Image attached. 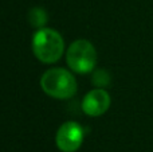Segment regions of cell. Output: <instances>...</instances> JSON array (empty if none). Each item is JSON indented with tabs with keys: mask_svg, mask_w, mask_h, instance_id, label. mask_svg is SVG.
Returning a JSON list of instances; mask_svg holds the SVG:
<instances>
[{
	"mask_svg": "<svg viewBox=\"0 0 153 152\" xmlns=\"http://www.w3.org/2000/svg\"><path fill=\"white\" fill-rule=\"evenodd\" d=\"M63 50V38L53 28H39L32 37V51L43 63H54L59 61Z\"/></svg>",
	"mask_w": 153,
	"mask_h": 152,
	"instance_id": "1",
	"label": "cell"
},
{
	"mask_svg": "<svg viewBox=\"0 0 153 152\" xmlns=\"http://www.w3.org/2000/svg\"><path fill=\"white\" fill-rule=\"evenodd\" d=\"M43 92L58 100H67L76 93V81L70 72L65 69H50L40 78Z\"/></svg>",
	"mask_w": 153,
	"mask_h": 152,
	"instance_id": "2",
	"label": "cell"
},
{
	"mask_svg": "<svg viewBox=\"0 0 153 152\" xmlns=\"http://www.w3.org/2000/svg\"><path fill=\"white\" fill-rule=\"evenodd\" d=\"M66 59L73 72L86 74L91 72L97 63V51L89 40L78 39L70 45Z\"/></svg>",
	"mask_w": 153,
	"mask_h": 152,
	"instance_id": "3",
	"label": "cell"
},
{
	"mask_svg": "<svg viewBox=\"0 0 153 152\" xmlns=\"http://www.w3.org/2000/svg\"><path fill=\"white\" fill-rule=\"evenodd\" d=\"M83 142V129L75 121H67L59 127L56 145L62 152H75Z\"/></svg>",
	"mask_w": 153,
	"mask_h": 152,
	"instance_id": "4",
	"label": "cell"
},
{
	"mask_svg": "<svg viewBox=\"0 0 153 152\" xmlns=\"http://www.w3.org/2000/svg\"><path fill=\"white\" fill-rule=\"evenodd\" d=\"M110 107V96L105 89H93L85 96L82 109L87 116H101Z\"/></svg>",
	"mask_w": 153,
	"mask_h": 152,
	"instance_id": "5",
	"label": "cell"
},
{
	"mask_svg": "<svg viewBox=\"0 0 153 152\" xmlns=\"http://www.w3.org/2000/svg\"><path fill=\"white\" fill-rule=\"evenodd\" d=\"M47 13L43 8L40 7H36V8H32L28 13V20L31 23V26L34 27H38V28H42L46 23H47Z\"/></svg>",
	"mask_w": 153,
	"mask_h": 152,
	"instance_id": "6",
	"label": "cell"
},
{
	"mask_svg": "<svg viewBox=\"0 0 153 152\" xmlns=\"http://www.w3.org/2000/svg\"><path fill=\"white\" fill-rule=\"evenodd\" d=\"M110 81V77L109 74L105 72V70H98V72L94 73V77H93V83L97 85L98 88H103L106 86Z\"/></svg>",
	"mask_w": 153,
	"mask_h": 152,
	"instance_id": "7",
	"label": "cell"
}]
</instances>
